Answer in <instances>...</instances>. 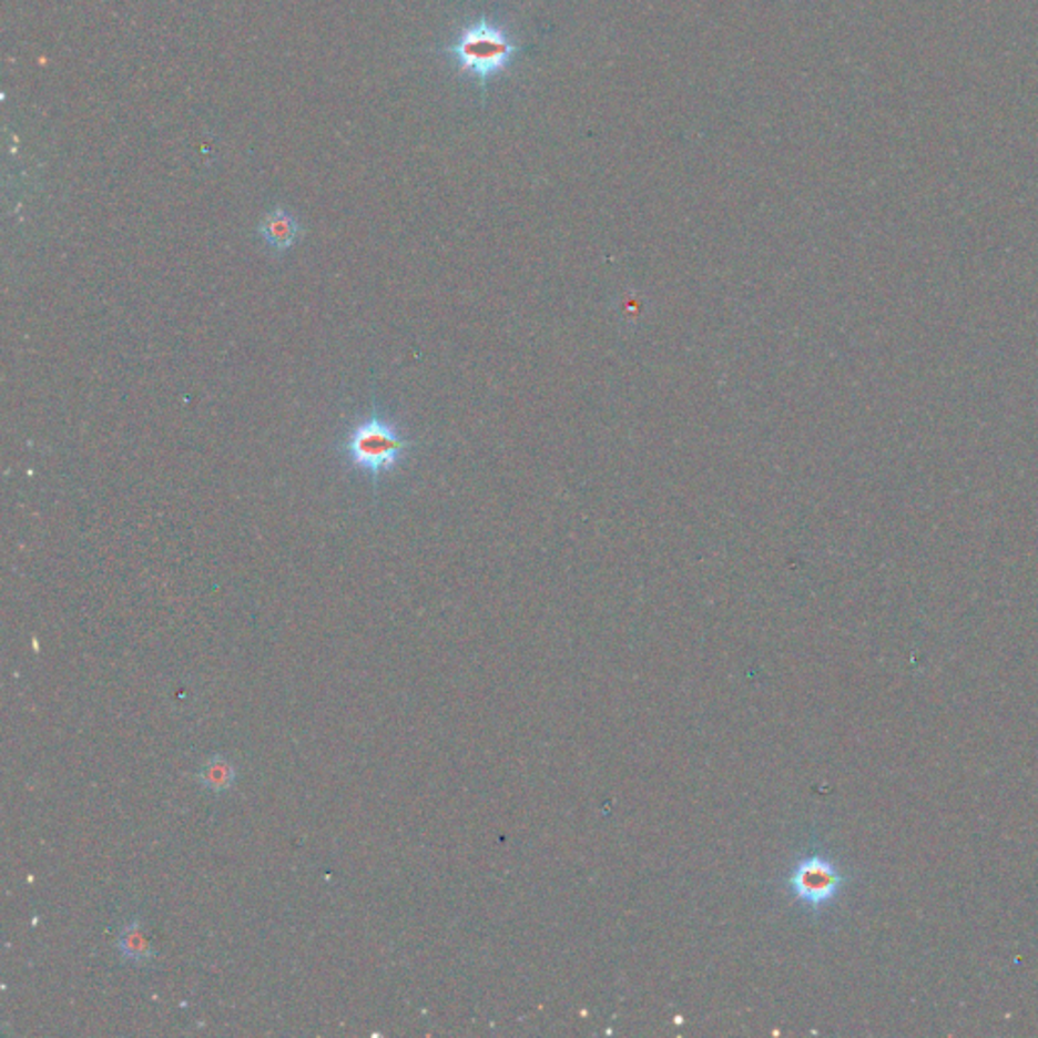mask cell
<instances>
[{
  "label": "cell",
  "mask_w": 1038,
  "mask_h": 1038,
  "mask_svg": "<svg viewBox=\"0 0 1038 1038\" xmlns=\"http://www.w3.org/2000/svg\"><path fill=\"white\" fill-rule=\"evenodd\" d=\"M410 440L388 416L372 410L347 428L342 440L343 459L378 485L386 475L396 471L410 450Z\"/></svg>",
  "instance_id": "1"
},
{
  "label": "cell",
  "mask_w": 1038,
  "mask_h": 1038,
  "mask_svg": "<svg viewBox=\"0 0 1038 1038\" xmlns=\"http://www.w3.org/2000/svg\"><path fill=\"white\" fill-rule=\"evenodd\" d=\"M445 53L455 61L460 75L487 85L491 78L508 68L518 55L519 48L503 29L487 19H479L467 24Z\"/></svg>",
  "instance_id": "2"
},
{
  "label": "cell",
  "mask_w": 1038,
  "mask_h": 1038,
  "mask_svg": "<svg viewBox=\"0 0 1038 1038\" xmlns=\"http://www.w3.org/2000/svg\"><path fill=\"white\" fill-rule=\"evenodd\" d=\"M787 883L800 903L810 908H822L838 897L846 878L836 862L812 854L793 866Z\"/></svg>",
  "instance_id": "3"
},
{
  "label": "cell",
  "mask_w": 1038,
  "mask_h": 1038,
  "mask_svg": "<svg viewBox=\"0 0 1038 1038\" xmlns=\"http://www.w3.org/2000/svg\"><path fill=\"white\" fill-rule=\"evenodd\" d=\"M258 234L262 242L266 244V248L271 250L274 256H284L288 250L295 248L296 244L301 242L305 230L288 210L274 207L272 212L262 217Z\"/></svg>",
  "instance_id": "4"
},
{
  "label": "cell",
  "mask_w": 1038,
  "mask_h": 1038,
  "mask_svg": "<svg viewBox=\"0 0 1038 1038\" xmlns=\"http://www.w3.org/2000/svg\"><path fill=\"white\" fill-rule=\"evenodd\" d=\"M119 947L122 956L130 959V961H134V964H146V961L153 959V947H151V942L144 937L141 923L132 920L122 929Z\"/></svg>",
  "instance_id": "5"
},
{
  "label": "cell",
  "mask_w": 1038,
  "mask_h": 1038,
  "mask_svg": "<svg viewBox=\"0 0 1038 1038\" xmlns=\"http://www.w3.org/2000/svg\"><path fill=\"white\" fill-rule=\"evenodd\" d=\"M200 781L201 785H205L213 793H224L232 790V785L236 783V769L227 759L213 756L212 761H207L201 767Z\"/></svg>",
  "instance_id": "6"
}]
</instances>
